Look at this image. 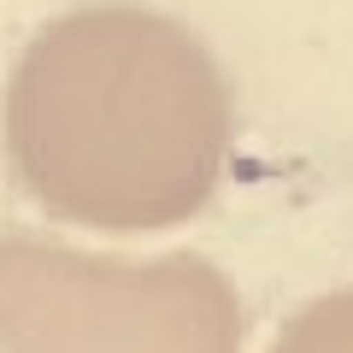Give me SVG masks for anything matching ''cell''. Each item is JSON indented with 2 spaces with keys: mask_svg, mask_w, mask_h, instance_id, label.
Instances as JSON below:
<instances>
[{
  "mask_svg": "<svg viewBox=\"0 0 353 353\" xmlns=\"http://www.w3.org/2000/svg\"><path fill=\"white\" fill-rule=\"evenodd\" d=\"M6 159L36 206L159 230L206 206L236 136V88L183 18L94 0L48 18L0 101Z\"/></svg>",
  "mask_w": 353,
  "mask_h": 353,
  "instance_id": "cell-1",
  "label": "cell"
},
{
  "mask_svg": "<svg viewBox=\"0 0 353 353\" xmlns=\"http://www.w3.org/2000/svg\"><path fill=\"white\" fill-rule=\"evenodd\" d=\"M0 336L12 353H230L236 312L206 259L112 265L0 241Z\"/></svg>",
  "mask_w": 353,
  "mask_h": 353,
  "instance_id": "cell-2",
  "label": "cell"
},
{
  "mask_svg": "<svg viewBox=\"0 0 353 353\" xmlns=\"http://www.w3.org/2000/svg\"><path fill=\"white\" fill-rule=\"evenodd\" d=\"M277 353H353V294L318 301L306 318H294V330L277 341Z\"/></svg>",
  "mask_w": 353,
  "mask_h": 353,
  "instance_id": "cell-3",
  "label": "cell"
}]
</instances>
